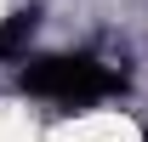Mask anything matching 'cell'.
<instances>
[{"instance_id":"7a4b0ae2","label":"cell","mask_w":148,"mask_h":142,"mask_svg":"<svg viewBox=\"0 0 148 142\" xmlns=\"http://www.w3.org/2000/svg\"><path fill=\"white\" fill-rule=\"evenodd\" d=\"M29 34H34V12H17V17H12L6 29H0V51L12 57V51L23 46V40H29Z\"/></svg>"},{"instance_id":"6da1fadb","label":"cell","mask_w":148,"mask_h":142,"mask_svg":"<svg viewBox=\"0 0 148 142\" xmlns=\"http://www.w3.org/2000/svg\"><path fill=\"white\" fill-rule=\"evenodd\" d=\"M23 91L46 97V102H63V108H91L114 91H125V74L97 63V57H40V63L23 68Z\"/></svg>"}]
</instances>
